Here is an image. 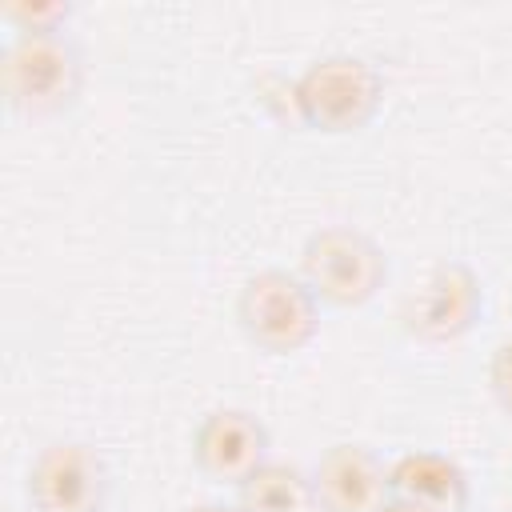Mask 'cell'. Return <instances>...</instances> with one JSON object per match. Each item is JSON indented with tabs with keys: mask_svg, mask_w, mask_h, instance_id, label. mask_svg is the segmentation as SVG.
Listing matches in <instances>:
<instances>
[{
	"mask_svg": "<svg viewBox=\"0 0 512 512\" xmlns=\"http://www.w3.org/2000/svg\"><path fill=\"white\" fill-rule=\"evenodd\" d=\"M236 324L268 356L300 352L320 328V300L300 280V272L260 268L240 284Z\"/></svg>",
	"mask_w": 512,
	"mask_h": 512,
	"instance_id": "obj_4",
	"label": "cell"
},
{
	"mask_svg": "<svg viewBox=\"0 0 512 512\" xmlns=\"http://www.w3.org/2000/svg\"><path fill=\"white\" fill-rule=\"evenodd\" d=\"M108 464L84 440L44 444L24 476L32 512H100L108 500Z\"/></svg>",
	"mask_w": 512,
	"mask_h": 512,
	"instance_id": "obj_5",
	"label": "cell"
},
{
	"mask_svg": "<svg viewBox=\"0 0 512 512\" xmlns=\"http://www.w3.org/2000/svg\"><path fill=\"white\" fill-rule=\"evenodd\" d=\"M384 100V76L372 60L352 52H332L312 60L292 84L296 116L328 136L360 132Z\"/></svg>",
	"mask_w": 512,
	"mask_h": 512,
	"instance_id": "obj_2",
	"label": "cell"
},
{
	"mask_svg": "<svg viewBox=\"0 0 512 512\" xmlns=\"http://www.w3.org/2000/svg\"><path fill=\"white\" fill-rule=\"evenodd\" d=\"M188 512H240V508H228V504H196Z\"/></svg>",
	"mask_w": 512,
	"mask_h": 512,
	"instance_id": "obj_14",
	"label": "cell"
},
{
	"mask_svg": "<svg viewBox=\"0 0 512 512\" xmlns=\"http://www.w3.org/2000/svg\"><path fill=\"white\" fill-rule=\"evenodd\" d=\"M380 512H428V508H416V504H408V500H388Z\"/></svg>",
	"mask_w": 512,
	"mask_h": 512,
	"instance_id": "obj_13",
	"label": "cell"
},
{
	"mask_svg": "<svg viewBox=\"0 0 512 512\" xmlns=\"http://www.w3.org/2000/svg\"><path fill=\"white\" fill-rule=\"evenodd\" d=\"M192 460L220 484H240L268 460V428L248 408H216L192 432Z\"/></svg>",
	"mask_w": 512,
	"mask_h": 512,
	"instance_id": "obj_7",
	"label": "cell"
},
{
	"mask_svg": "<svg viewBox=\"0 0 512 512\" xmlns=\"http://www.w3.org/2000/svg\"><path fill=\"white\" fill-rule=\"evenodd\" d=\"M488 384L492 396L500 400V408L512 416V340H500L492 360H488Z\"/></svg>",
	"mask_w": 512,
	"mask_h": 512,
	"instance_id": "obj_12",
	"label": "cell"
},
{
	"mask_svg": "<svg viewBox=\"0 0 512 512\" xmlns=\"http://www.w3.org/2000/svg\"><path fill=\"white\" fill-rule=\"evenodd\" d=\"M0 16L12 32H64L72 8L68 4H4Z\"/></svg>",
	"mask_w": 512,
	"mask_h": 512,
	"instance_id": "obj_11",
	"label": "cell"
},
{
	"mask_svg": "<svg viewBox=\"0 0 512 512\" xmlns=\"http://www.w3.org/2000/svg\"><path fill=\"white\" fill-rule=\"evenodd\" d=\"M480 312H484V292H480L476 272L460 260H444L428 272L420 292L408 300L404 320L412 336L444 344V340H460L464 332H472Z\"/></svg>",
	"mask_w": 512,
	"mask_h": 512,
	"instance_id": "obj_6",
	"label": "cell"
},
{
	"mask_svg": "<svg viewBox=\"0 0 512 512\" xmlns=\"http://www.w3.org/2000/svg\"><path fill=\"white\" fill-rule=\"evenodd\" d=\"M4 104L16 116L44 120L76 104L84 88V56L64 32H12L0 60Z\"/></svg>",
	"mask_w": 512,
	"mask_h": 512,
	"instance_id": "obj_1",
	"label": "cell"
},
{
	"mask_svg": "<svg viewBox=\"0 0 512 512\" xmlns=\"http://www.w3.org/2000/svg\"><path fill=\"white\" fill-rule=\"evenodd\" d=\"M392 500H408L428 512H464L468 508V476L444 452H404L388 468Z\"/></svg>",
	"mask_w": 512,
	"mask_h": 512,
	"instance_id": "obj_9",
	"label": "cell"
},
{
	"mask_svg": "<svg viewBox=\"0 0 512 512\" xmlns=\"http://www.w3.org/2000/svg\"><path fill=\"white\" fill-rule=\"evenodd\" d=\"M312 504H316L312 476H304L296 464L264 460L256 472H248L236 484L240 512H312Z\"/></svg>",
	"mask_w": 512,
	"mask_h": 512,
	"instance_id": "obj_10",
	"label": "cell"
},
{
	"mask_svg": "<svg viewBox=\"0 0 512 512\" xmlns=\"http://www.w3.org/2000/svg\"><path fill=\"white\" fill-rule=\"evenodd\" d=\"M312 492L324 512H380L392 500L388 468L364 444H332L312 468Z\"/></svg>",
	"mask_w": 512,
	"mask_h": 512,
	"instance_id": "obj_8",
	"label": "cell"
},
{
	"mask_svg": "<svg viewBox=\"0 0 512 512\" xmlns=\"http://www.w3.org/2000/svg\"><path fill=\"white\" fill-rule=\"evenodd\" d=\"M300 280L312 288L316 300H324L332 308H360L384 288L388 256L360 228L328 224L304 240Z\"/></svg>",
	"mask_w": 512,
	"mask_h": 512,
	"instance_id": "obj_3",
	"label": "cell"
}]
</instances>
